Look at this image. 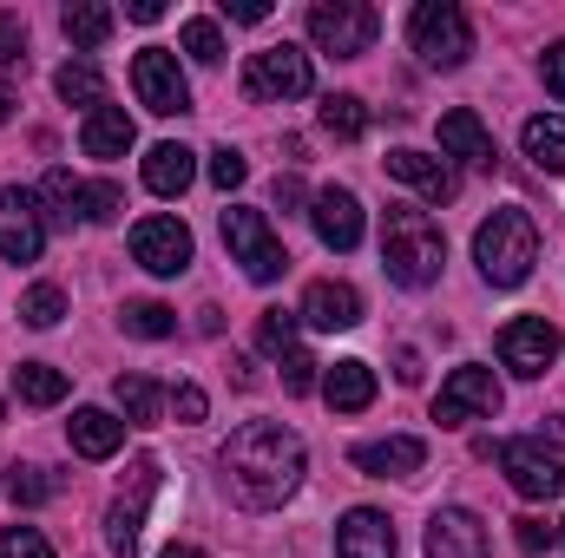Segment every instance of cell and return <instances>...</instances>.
Listing matches in <instances>:
<instances>
[{"label": "cell", "mask_w": 565, "mask_h": 558, "mask_svg": "<svg viewBox=\"0 0 565 558\" xmlns=\"http://www.w3.org/2000/svg\"><path fill=\"white\" fill-rule=\"evenodd\" d=\"M217 466H224V486L244 513H270L302 486V440L282 420H250L224 440Z\"/></svg>", "instance_id": "6da1fadb"}, {"label": "cell", "mask_w": 565, "mask_h": 558, "mask_svg": "<svg viewBox=\"0 0 565 558\" xmlns=\"http://www.w3.org/2000/svg\"><path fill=\"white\" fill-rule=\"evenodd\" d=\"M473 264H480V277L493 282V289H520V282L533 277V264H540V224L520 204L493 211L473 230Z\"/></svg>", "instance_id": "7a4b0ae2"}, {"label": "cell", "mask_w": 565, "mask_h": 558, "mask_svg": "<svg viewBox=\"0 0 565 558\" xmlns=\"http://www.w3.org/2000/svg\"><path fill=\"white\" fill-rule=\"evenodd\" d=\"M447 264V237L427 211H388L382 224V270L402 282V289H427Z\"/></svg>", "instance_id": "3957f363"}, {"label": "cell", "mask_w": 565, "mask_h": 558, "mask_svg": "<svg viewBox=\"0 0 565 558\" xmlns=\"http://www.w3.org/2000/svg\"><path fill=\"white\" fill-rule=\"evenodd\" d=\"M408 40H415V53H422L427 66H440V73L467 66V53H473V26H467V13L454 0H422L408 13Z\"/></svg>", "instance_id": "277c9868"}, {"label": "cell", "mask_w": 565, "mask_h": 558, "mask_svg": "<svg viewBox=\"0 0 565 558\" xmlns=\"http://www.w3.org/2000/svg\"><path fill=\"white\" fill-rule=\"evenodd\" d=\"M224 244H231V257L244 264V277L250 282H277L282 270H289V250L277 244V230H270L264 211L231 204V211H224Z\"/></svg>", "instance_id": "5b68a950"}, {"label": "cell", "mask_w": 565, "mask_h": 558, "mask_svg": "<svg viewBox=\"0 0 565 558\" xmlns=\"http://www.w3.org/2000/svg\"><path fill=\"white\" fill-rule=\"evenodd\" d=\"M375 7L369 0H316L309 7V40L322 46V53H335V60H355V53H369L375 46Z\"/></svg>", "instance_id": "8992f818"}, {"label": "cell", "mask_w": 565, "mask_h": 558, "mask_svg": "<svg viewBox=\"0 0 565 558\" xmlns=\"http://www.w3.org/2000/svg\"><path fill=\"white\" fill-rule=\"evenodd\" d=\"M132 86H139V106L145 112H158V119L191 112V79H184V66H178L171 46H139V60H132Z\"/></svg>", "instance_id": "52a82bcc"}, {"label": "cell", "mask_w": 565, "mask_h": 558, "mask_svg": "<svg viewBox=\"0 0 565 558\" xmlns=\"http://www.w3.org/2000/svg\"><path fill=\"white\" fill-rule=\"evenodd\" d=\"M500 466H507V480H513L520 500H559L565 493V453L546 447V440H507Z\"/></svg>", "instance_id": "ba28073f"}, {"label": "cell", "mask_w": 565, "mask_h": 558, "mask_svg": "<svg viewBox=\"0 0 565 558\" xmlns=\"http://www.w3.org/2000/svg\"><path fill=\"white\" fill-rule=\"evenodd\" d=\"M316 86V73H309V53L302 46H264V53H250V66H244V93L250 99H302Z\"/></svg>", "instance_id": "9c48e42d"}, {"label": "cell", "mask_w": 565, "mask_h": 558, "mask_svg": "<svg viewBox=\"0 0 565 558\" xmlns=\"http://www.w3.org/2000/svg\"><path fill=\"white\" fill-rule=\"evenodd\" d=\"M500 408V382H493V368H454L447 382H440V395H434V420L440 427H467V420L493 415Z\"/></svg>", "instance_id": "30bf717a"}, {"label": "cell", "mask_w": 565, "mask_h": 558, "mask_svg": "<svg viewBox=\"0 0 565 558\" xmlns=\"http://www.w3.org/2000/svg\"><path fill=\"white\" fill-rule=\"evenodd\" d=\"M500 362H507L513 375H546V368L559 362V329H553L546 315H513V322L500 329Z\"/></svg>", "instance_id": "8fae6325"}, {"label": "cell", "mask_w": 565, "mask_h": 558, "mask_svg": "<svg viewBox=\"0 0 565 558\" xmlns=\"http://www.w3.org/2000/svg\"><path fill=\"white\" fill-rule=\"evenodd\" d=\"M132 257L151 277H184L191 270V230L178 217H139L132 224Z\"/></svg>", "instance_id": "7c38bea8"}, {"label": "cell", "mask_w": 565, "mask_h": 558, "mask_svg": "<svg viewBox=\"0 0 565 558\" xmlns=\"http://www.w3.org/2000/svg\"><path fill=\"white\" fill-rule=\"evenodd\" d=\"M40 250H46V217H40V204H33L26 191L0 184V257H7V264H33Z\"/></svg>", "instance_id": "4fadbf2b"}, {"label": "cell", "mask_w": 565, "mask_h": 558, "mask_svg": "<svg viewBox=\"0 0 565 558\" xmlns=\"http://www.w3.org/2000/svg\"><path fill=\"white\" fill-rule=\"evenodd\" d=\"M487 552H493V539L467 506H440L427 519V558H487Z\"/></svg>", "instance_id": "5bb4252c"}, {"label": "cell", "mask_w": 565, "mask_h": 558, "mask_svg": "<svg viewBox=\"0 0 565 558\" xmlns=\"http://www.w3.org/2000/svg\"><path fill=\"white\" fill-rule=\"evenodd\" d=\"M309 224H316V237L329 250H355L362 244V204H355V191H342V184L316 191L309 197Z\"/></svg>", "instance_id": "9a60e30c"}, {"label": "cell", "mask_w": 565, "mask_h": 558, "mask_svg": "<svg viewBox=\"0 0 565 558\" xmlns=\"http://www.w3.org/2000/svg\"><path fill=\"white\" fill-rule=\"evenodd\" d=\"M369 480H408V473H422L427 466V440L415 433H388V440H362L355 453H349Z\"/></svg>", "instance_id": "2e32d148"}, {"label": "cell", "mask_w": 565, "mask_h": 558, "mask_svg": "<svg viewBox=\"0 0 565 558\" xmlns=\"http://www.w3.org/2000/svg\"><path fill=\"white\" fill-rule=\"evenodd\" d=\"M132 486H139V493H132V500L119 493L113 513H106V546H113L119 558H139V519H145L151 486H158V460H139V466H132Z\"/></svg>", "instance_id": "e0dca14e"}, {"label": "cell", "mask_w": 565, "mask_h": 558, "mask_svg": "<svg viewBox=\"0 0 565 558\" xmlns=\"http://www.w3.org/2000/svg\"><path fill=\"white\" fill-rule=\"evenodd\" d=\"M382 171H388V178H402V184H415L427 204H447V197L460 191V178H454V171H447L434 151H415V144L388 151V158H382Z\"/></svg>", "instance_id": "ac0fdd59"}, {"label": "cell", "mask_w": 565, "mask_h": 558, "mask_svg": "<svg viewBox=\"0 0 565 558\" xmlns=\"http://www.w3.org/2000/svg\"><path fill=\"white\" fill-rule=\"evenodd\" d=\"M335 558H395V526H388V513L355 506V513L335 526Z\"/></svg>", "instance_id": "d6986e66"}, {"label": "cell", "mask_w": 565, "mask_h": 558, "mask_svg": "<svg viewBox=\"0 0 565 558\" xmlns=\"http://www.w3.org/2000/svg\"><path fill=\"white\" fill-rule=\"evenodd\" d=\"M440 151H447V158H467V164H480V171H493V158H500L493 132H487L480 112H467V106L440 112Z\"/></svg>", "instance_id": "ffe728a7"}, {"label": "cell", "mask_w": 565, "mask_h": 558, "mask_svg": "<svg viewBox=\"0 0 565 558\" xmlns=\"http://www.w3.org/2000/svg\"><path fill=\"white\" fill-rule=\"evenodd\" d=\"M198 178V151L191 144H151L145 151V191L151 197H184Z\"/></svg>", "instance_id": "44dd1931"}, {"label": "cell", "mask_w": 565, "mask_h": 558, "mask_svg": "<svg viewBox=\"0 0 565 558\" xmlns=\"http://www.w3.org/2000/svg\"><path fill=\"white\" fill-rule=\"evenodd\" d=\"M302 322L309 329H355L362 322V296L349 289V282H309V296H302Z\"/></svg>", "instance_id": "7402d4cb"}, {"label": "cell", "mask_w": 565, "mask_h": 558, "mask_svg": "<svg viewBox=\"0 0 565 558\" xmlns=\"http://www.w3.org/2000/svg\"><path fill=\"white\" fill-rule=\"evenodd\" d=\"M66 440H73L79 460H113L126 447V420L106 415V408H79V415L66 420Z\"/></svg>", "instance_id": "603a6c76"}, {"label": "cell", "mask_w": 565, "mask_h": 558, "mask_svg": "<svg viewBox=\"0 0 565 558\" xmlns=\"http://www.w3.org/2000/svg\"><path fill=\"white\" fill-rule=\"evenodd\" d=\"M322 401H329L335 415H362V408L375 401V368H369V362H335V368L322 375Z\"/></svg>", "instance_id": "cb8c5ba5"}, {"label": "cell", "mask_w": 565, "mask_h": 558, "mask_svg": "<svg viewBox=\"0 0 565 558\" xmlns=\"http://www.w3.org/2000/svg\"><path fill=\"white\" fill-rule=\"evenodd\" d=\"M132 119H126V106H99V112H86V126H79V144H86V158H126L132 151Z\"/></svg>", "instance_id": "d4e9b609"}, {"label": "cell", "mask_w": 565, "mask_h": 558, "mask_svg": "<svg viewBox=\"0 0 565 558\" xmlns=\"http://www.w3.org/2000/svg\"><path fill=\"white\" fill-rule=\"evenodd\" d=\"M60 26H66V40H73L79 53H93V46H106V40H113L119 13H113V7H93V0H73V7L60 13Z\"/></svg>", "instance_id": "484cf974"}, {"label": "cell", "mask_w": 565, "mask_h": 558, "mask_svg": "<svg viewBox=\"0 0 565 558\" xmlns=\"http://www.w3.org/2000/svg\"><path fill=\"white\" fill-rule=\"evenodd\" d=\"M53 93H60L66 106H86V112H99V106H106V79H99V66H93V60H66V66L53 73Z\"/></svg>", "instance_id": "4316f807"}, {"label": "cell", "mask_w": 565, "mask_h": 558, "mask_svg": "<svg viewBox=\"0 0 565 558\" xmlns=\"http://www.w3.org/2000/svg\"><path fill=\"white\" fill-rule=\"evenodd\" d=\"M113 401L126 408L132 427H151V420L164 415V388H158L151 375H119V382H113Z\"/></svg>", "instance_id": "83f0119b"}, {"label": "cell", "mask_w": 565, "mask_h": 558, "mask_svg": "<svg viewBox=\"0 0 565 558\" xmlns=\"http://www.w3.org/2000/svg\"><path fill=\"white\" fill-rule=\"evenodd\" d=\"M520 144H526V158H533L540 171H565V119H553V112L526 119V132H520Z\"/></svg>", "instance_id": "f1b7e54d"}, {"label": "cell", "mask_w": 565, "mask_h": 558, "mask_svg": "<svg viewBox=\"0 0 565 558\" xmlns=\"http://www.w3.org/2000/svg\"><path fill=\"white\" fill-rule=\"evenodd\" d=\"M13 388H20V401H33V408L66 401V375H60L53 362H20V368H13Z\"/></svg>", "instance_id": "f546056e"}, {"label": "cell", "mask_w": 565, "mask_h": 558, "mask_svg": "<svg viewBox=\"0 0 565 558\" xmlns=\"http://www.w3.org/2000/svg\"><path fill=\"white\" fill-rule=\"evenodd\" d=\"M316 119H322V132H329V139H362V132H369V106H362L355 93H329Z\"/></svg>", "instance_id": "4dcf8cb0"}, {"label": "cell", "mask_w": 565, "mask_h": 558, "mask_svg": "<svg viewBox=\"0 0 565 558\" xmlns=\"http://www.w3.org/2000/svg\"><path fill=\"white\" fill-rule=\"evenodd\" d=\"M60 315H66V289H60V282H33V289L20 296V322H26V329H53Z\"/></svg>", "instance_id": "1f68e13d"}, {"label": "cell", "mask_w": 565, "mask_h": 558, "mask_svg": "<svg viewBox=\"0 0 565 558\" xmlns=\"http://www.w3.org/2000/svg\"><path fill=\"white\" fill-rule=\"evenodd\" d=\"M53 493H60V480H53L46 466H20V460L7 466V500H13V506H40V500H53Z\"/></svg>", "instance_id": "d6a6232c"}, {"label": "cell", "mask_w": 565, "mask_h": 558, "mask_svg": "<svg viewBox=\"0 0 565 558\" xmlns=\"http://www.w3.org/2000/svg\"><path fill=\"white\" fill-rule=\"evenodd\" d=\"M126 335H145V342H164L171 329H178V309H164V302H126Z\"/></svg>", "instance_id": "836d02e7"}, {"label": "cell", "mask_w": 565, "mask_h": 558, "mask_svg": "<svg viewBox=\"0 0 565 558\" xmlns=\"http://www.w3.org/2000/svg\"><path fill=\"white\" fill-rule=\"evenodd\" d=\"M178 46H184L198 66H217V60H224V33H217V20H184Z\"/></svg>", "instance_id": "e575fe53"}, {"label": "cell", "mask_w": 565, "mask_h": 558, "mask_svg": "<svg viewBox=\"0 0 565 558\" xmlns=\"http://www.w3.org/2000/svg\"><path fill=\"white\" fill-rule=\"evenodd\" d=\"M119 204H126L119 184H79V224H113Z\"/></svg>", "instance_id": "d590c367"}, {"label": "cell", "mask_w": 565, "mask_h": 558, "mask_svg": "<svg viewBox=\"0 0 565 558\" xmlns=\"http://www.w3.org/2000/svg\"><path fill=\"white\" fill-rule=\"evenodd\" d=\"M257 348L282 362V355L296 348V315H282V309H264V322H257Z\"/></svg>", "instance_id": "8d00e7d4"}, {"label": "cell", "mask_w": 565, "mask_h": 558, "mask_svg": "<svg viewBox=\"0 0 565 558\" xmlns=\"http://www.w3.org/2000/svg\"><path fill=\"white\" fill-rule=\"evenodd\" d=\"M46 204H53L60 224H73L79 217V178L73 171H46Z\"/></svg>", "instance_id": "74e56055"}, {"label": "cell", "mask_w": 565, "mask_h": 558, "mask_svg": "<svg viewBox=\"0 0 565 558\" xmlns=\"http://www.w3.org/2000/svg\"><path fill=\"white\" fill-rule=\"evenodd\" d=\"M244 178H250V158L231 151V144H217V151H211V184H217V191H237Z\"/></svg>", "instance_id": "f35d334b"}, {"label": "cell", "mask_w": 565, "mask_h": 558, "mask_svg": "<svg viewBox=\"0 0 565 558\" xmlns=\"http://www.w3.org/2000/svg\"><path fill=\"white\" fill-rule=\"evenodd\" d=\"M0 558H53V546H46V533H33V526H7V533H0Z\"/></svg>", "instance_id": "ab89813d"}, {"label": "cell", "mask_w": 565, "mask_h": 558, "mask_svg": "<svg viewBox=\"0 0 565 558\" xmlns=\"http://www.w3.org/2000/svg\"><path fill=\"white\" fill-rule=\"evenodd\" d=\"M282 388H289V395H309V388H316V362H309L302 348L282 355Z\"/></svg>", "instance_id": "60d3db41"}, {"label": "cell", "mask_w": 565, "mask_h": 558, "mask_svg": "<svg viewBox=\"0 0 565 558\" xmlns=\"http://www.w3.org/2000/svg\"><path fill=\"white\" fill-rule=\"evenodd\" d=\"M26 60V26L20 13H0V66H20Z\"/></svg>", "instance_id": "b9f144b4"}, {"label": "cell", "mask_w": 565, "mask_h": 558, "mask_svg": "<svg viewBox=\"0 0 565 558\" xmlns=\"http://www.w3.org/2000/svg\"><path fill=\"white\" fill-rule=\"evenodd\" d=\"M171 415L184 420V427H191V420H204V415H211L204 388H191V382H184V388H171Z\"/></svg>", "instance_id": "7bdbcfd3"}, {"label": "cell", "mask_w": 565, "mask_h": 558, "mask_svg": "<svg viewBox=\"0 0 565 558\" xmlns=\"http://www.w3.org/2000/svg\"><path fill=\"white\" fill-rule=\"evenodd\" d=\"M513 539H520V552H526V558H540L546 546H553V526H546V519H520V533H513Z\"/></svg>", "instance_id": "ee69618b"}, {"label": "cell", "mask_w": 565, "mask_h": 558, "mask_svg": "<svg viewBox=\"0 0 565 558\" xmlns=\"http://www.w3.org/2000/svg\"><path fill=\"white\" fill-rule=\"evenodd\" d=\"M540 73H546V86H553V93L565 99V40H559V46H546V60H540Z\"/></svg>", "instance_id": "f6af8a7d"}, {"label": "cell", "mask_w": 565, "mask_h": 558, "mask_svg": "<svg viewBox=\"0 0 565 558\" xmlns=\"http://www.w3.org/2000/svg\"><path fill=\"white\" fill-rule=\"evenodd\" d=\"M224 13L244 20V26H257V20H270V0H224Z\"/></svg>", "instance_id": "bcb514c9"}, {"label": "cell", "mask_w": 565, "mask_h": 558, "mask_svg": "<svg viewBox=\"0 0 565 558\" xmlns=\"http://www.w3.org/2000/svg\"><path fill=\"white\" fill-rule=\"evenodd\" d=\"M126 20H139V26L164 20V0H126Z\"/></svg>", "instance_id": "7dc6e473"}, {"label": "cell", "mask_w": 565, "mask_h": 558, "mask_svg": "<svg viewBox=\"0 0 565 558\" xmlns=\"http://www.w3.org/2000/svg\"><path fill=\"white\" fill-rule=\"evenodd\" d=\"M395 375L415 388V382H422V355H415V348H395Z\"/></svg>", "instance_id": "c3c4849f"}, {"label": "cell", "mask_w": 565, "mask_h": 558, "mask_svg": "<svg viewBox=\"0 0 565 558\" xmlns=\"http://www.w3.org/2000/svg\"><path fill=\"white\" fill-rule=\"evenodd\" d=\"M277 204H302V184L296 178H277Z\"/></svg>", "instance_id": "681fc988"}, {"label": "cell", "mask_w": 565, "mask_h": 558, "mask_svg": "<svg viewBox=\"0 0 565 558\" xmlns=\"http://www.w3.org/2000/svg\"><path fill=\"white\" fill-rule=\"evenodd\" d=\"M164 558H211V552H198V546H164Z\"/></svg>", "instance_id": "f907efd6"}, {"label": "cell", "mask_w": 565, "mask_h": 558, "mask_svg": "<svg viewBox=\"0 0 565 558\" xmlns=\"http://www.w3.org/2000/svg\"><path fill=\"white\" fill-rule=\"evenodd\" d=\"M7 119H13V93L0 86V126H7Z\"/></svg>", "instance_id": "816d5d0a"}, {"label": "cell", "mask_w": 565, "mask_h": 558, "mask_svg": "<svg viewBox=\"0 0 565 558\" xmlns=\"http://www.w3.org/2000/svg\"><path fill=\"white\" fill-rule=\"evenodd\" d=\"M0 420H7V408H0Z\"/></svg>", "instance_id": "f5cc1de1"}]
</instances>
